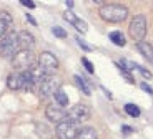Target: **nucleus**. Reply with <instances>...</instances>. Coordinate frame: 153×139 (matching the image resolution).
I'll return each mask as SVG.
<instances>
[{
  "label": "nucleus",
  "instance_id": "aec40b11",
  "mask_svg": "<svg viewBox=\"0 0 153 139\" xmlns=\"http://www.w3.org/2000/svg\"><path fill=\"white\" fill-rule=\"evenodd\" d=\"M76 43H78V45L82 46V50H85V51H92L93 50V46L90 45V43H87L85 40H82L80 37H76Z\"/></svg>",
  "mask_w": 153,
  "mask_h": 139
},
{
  "label": "nucleus",
  "instance_id": "6ab92c4d",
  "mask_svg": "<svg viewBox=\"0 0 153 139\" xmlns=\"http://www.w3.org/2000/svg\"><path fill=\"white\" fill-rule=\"evenodd\" d=\"M125 111H126V114L131 116V118H138L142 114V111H140V108H138L137 104H125Z\"/></svg>",
  "mask_w": 153,
  "mask_h": 139
},
{
  "label": "nucleus",
  "instance_id": "9d476101",
  "mask_svg": "<svg viewBox=\"0 0 153 139\" xmlns=\"http://www.w3.org/2000/svg\"><path fill=\"white\" fill-rule=\"evenodd\" d=\"M19 46L20 51H32L35 46V38L30 32H20L19 33Z\"/></svg>",
  "mask_w": 153,
  "mask_h": 139
},
{
  "label": "nucleus",
  "instance_id": "39448f33",
  "mask_svg": "<svg viewBox=\"0 0 153 139\" xmlns=\"http://www.w3.org/2000/svg\"><path fill=\"white\" fill-rule=\"evenodd\" d=\"M128 32H130V37L133 38L137 43L138 41H143V38H145V35H146V17L145 15L133 17Z\"/></svg>",
  "mask_w": 153,
  "mask_h": 139
},
{
  "label": "nucleus",
  "instance_id": "a211bd4d",
  "mask_svg": "<svg viewBox=\"0 0 153 139\" xmlns=\"http://www.w3.org/2000/svg\"><path fill=\"white\" fill-rule=\"evenodd\" d=\"M75 83L78 85V88H80L82 91H83L87 96H90L92 94V90H90V86H88L87 83H85V79L82 78V76H78V75H75Z\"/></svg>",
  "mask_w": 153,
  "mask_h": 139
},
{
  "label": "nucleus",
  "instance_id": "dca6fc26",
  "mask_svg": "<svg viewBox=\"0 0 153 139\" xmlns=\"http://www.w3.org/2000/svg\"><path fill=\"white\" fill-rule=\"evenodd\" d=\"M110 40H111V43H115L117 46H123L126 43L125 35H123L122 32H111V33H110Z\"/></svg>",
  "mask_w": 153,
  "mask_h": 139
},
{
  "label": "nucleus",
  "instance_id": "bb28decb",
  "mask_svg": "<svg viewBox=\"0 0 153 139\" xmlns=\"http://www.w3.org/2000/svg\"><path fill=\"white\" fill-rule=\"evenodd\" d=\"M123 132H125V134H130L131 128H130V126H123Z\"/></svg>",
  "mask_w": 153,
  "mask_h": 139
},
{
  "label": "nucleus",
  "instance_id": "20e7f679",
  "mask_svg": "<svg viewBox=\"0 0 153 139\" xmlns=\"http://www.w3.org/2000/svg\"><path fill=\"white\" fill-rule=\"evenodd\" d=\"M12 63L15 70L20 71H30L35 68V55L32 51H19L15 57L12 58Z\"/></svg>",
  "mask_w": 153,
  "mask_h": 139
},
{
  "label": "nucleus",
  "instance_id": "4be33fe9",
  "mask_svg": "<svg viewBox=\"0 0 153 139\" xmlns=\"http://www.w3.org/2000/svg\"><path fill=\"white\" fill-rule=\"evenodd\" d=\"M82 63H83L85 68H87V71H88V73H93V71H95V68H93V65L88 61V58H82Z\"/></svg>",
  "mask_w": 153,
  "mask_h": 139
},
{
  "label": "nucleus",
  "instance_id": "f8f14e48",
  "mask_svg": "<svg viewBox=\"0 0 153 139\" xmlns=\"http://www.w3.org/2000/svg\"><path fill=\"white\" fill-rule=\"evenodd\" d=\"M7 86L10 90H25V81H23L22 73H12V75H8Z\"/></svg>",
  "mask_w": 153,
  "mask_h": 139
},
{
  "label": "nucleus",
  "instance_id": "2eb2a0df",
  "mask_svg": "<svg viewBox=\"0 0 153 139\" xmlns=\"http://www.w3.org/2000/svg\"><path fill=\"white\" fill-rule=\"evenodd\" d=\"M8 23H10V15H8L7 12H0V38L5 35Z\"/></svg>",
  "mask_w": 153,
  "mask_h": 139
},
{
  "label": "nucleus",
  "instance_id": "f3484780",
  "mask_svg": "<svg viewBox=\"0 0 153 139\" xmlns=\"http://www.w3.org/2000/svg\"><path fill=\"white\" fill-rule=\"evenodd\" d=\"M55 101H57V104L58 106H67L68 104V96H67V93L63 90H58L57 91V94H55Z\"/></svg>",
  "mask_w": 153,
  "mask_h": 139
},
{
  "label": "nucleus",
  "instance_id": "1a4fd4ad",
  "mask_svg": "<svg viewBox=\"0 0 153 139\" xmlns=\"http://www.w3.org/2000/svg\"><path fill=\"white\" fill-rule=\"evenodd\" d=\"M45 114H47V118H48L50 121H53V123H62V121H65L67 118H68L67 111L58 104H48L45 109Z\"/></svg>",
  "mask_w": 153,
  "mask_h": 139
},
{
  "label": "nucleus",
  "instance_id": "cd10ccee",
  "mask_svg": "<svg viewBox=\"0 0 153 139\" xmlns=\"http://www.w3.org/2000/svg\"><path fill=\"white\" fill-rule=\"evenodd\" d=\"M65 4H67V7H73V2H72V0H68V2H65Z\"/></svg>",
  "mask_w": 153,
  "mask_h": 139
},
{
  "label": "nucleus",
  "instance_id": "0eeeda50",
  "mask_svg": "<svg viewBox=\"0 0 153 139\" xmlns=\"http://www.w3.org/2000/svg\"><path fill=\"white\" fill-rule=\"evenodd\" d=\"M57 66H58L57 58H55L50 51L40 53V57H38V68H40L43 73L52 75V73H53V70H57Z\"/></svg>",
  "mask_w": 153,
  "mask_h": 139
},
{
  "label": "nucleus",
  "instance_id": "5701e85b",
  "mask_svg": "<svg viewBox=\"0 0 153 139\" xmlns=\"http://www.w3.org/2000/svg\"><path fill=\"white\" fill-rule=\"evenodd\" d=\"M137 71H140V73H142V75L145 76L146 79H150V78H152V73H150V71H146L145 68H142V66H138V65H137Z\"/></svg>",
  "mask_w": 153,
  "mask_h": 139
},
{
  "label": "nucleus",
  "instance_id": "393cba45",
  "mask_svg": "<svg viewBox=\"0 0 153 139\" xmlns=\"http://www.w3.org/2000/svg\"><path fill=\"white\" fill-rule=\"evenodd\" d=\"M20 4H22L23 7H28V8H35V4H33V2H30V0H22Z\"/></svg>",
  "mask_w": 153,
  "mask_h": 139
},
{
  "label": "nucleus",
  "instance_id": "4468645a",
  "mask_svg": "<svg viewBox=\"0 0 153 139\" xmlns=\"http://www.w3.org/2000/svg\"><path fill=\"white\" fill-rule=\"evenodd\" d=\"M75 139H98V134H97V131L93 128L87 126V128H82L80 131H78V134H76Z\"/></svg>",
  "mask_w": 153,
  "mask_h": 139
},
{
  "label": "nucleus",
  "instance_id": "423d86ee",
  "mask_svg": "<svg viewBox=\"0 0 153 139\" xmlns=\"http://www.w3.org/2000/svg\"><path fill=\"white\" fill-rule=\"evenodd\" d=\"M58 90H60V81H58V78H57V76H53V75L47 76V78L38 85V93H40L42 98L55 96Z\"/></svg>",
  "mask_w": 153,
  "mask_h": 139
},
{
  "label": "nucleus",
  "instance_id": "9b49d317",
  "mask_svg": "<svg viewBox=\"0 0 153 139\" xmlns=\"http://www.w3.org/2000/svg\"><path fill=\"white\" fill-rule=\"evenodd\" d=\"M63 18L68 20V22L72 23V25L75 26V28H76L78 32H80V33H87V32H88V25H87V22H83L82 18H78V17H76L72 10H67L65 13H63Z\"/></svg>",
  "mask_w": 153,
  "mask_h": 139
},
{
  "label": "nucleus",
  "instance_id": "7ed1b4c3",
  "mask_svg": "<svg viewBox=\"0 0 153 139\" xmlns=\"http://www.w3.org/2000/svg\"><path fill=\"white\" fill-rule=\"evenodd\" d=\"M78 131H80V124L67 118L65 121L58 123L57 129H55V136L58 139H75Z\"/></svg>",
  "mask_w": 153,
  "mask_h": 139
},
{
  "label": "nucleus",
  "instance_id": "f03ea898",
  "mask_svg": "<svg viewBox=\"0 0 153 139\" xmlns=\"http://www.w3.org/2000/svg\"><path fill=\"white\" fill-rule=\"evenodd\" d=\"M19 51H20L19 33L10 32V33L4 35V37H2V40H0V57H4V58H13Z\"/></svg>",
  "mask_w": 153,
  "mask_h": 139
},
{
  "label": "nucleus",
  "instance_id": "ddd939ff",
  "mask_svg": "<svg viewBox=\"0 0 153 139\" xmlns=\"http://www.w3.org/2000/svg\"><path fill=\"white\" fill-rule=\"evenodd\" d=\"M137 48H138V51L142 53V57L145 58L148 63L153 65V46L150 45V43H146V41H138Z\"/></svg>",
  "mask_w": 153,
  "mask_h": 139
},
{
  "label": "nucleus",
  "instance_id": "6e6552de",
  "mask_svg": "<svg viewBox=\"0 0 153 139\" xmlns=\"http://www.w3.org/2000/svg\"><path fill=\"white\" fill-rule=\"evenodd\" d=\"M67 114H68V119L80 124L82 121H87L90 118V108L85 104H75Z\"/></svg>",
  "mask_w": 153,
  "mask_h": 139
},
{
  "label": "nucleus",
  "instance_id": "a878e982",
  "mask_svg": "<svg viewBox=\"0 0 153 139\" xmlns=\"http://www.w3.org/2000/svg\"><path fill=\"white\" fill-rule=\"evenodd\" d=\"M27 20H28V22L32 23V25H37V22H35V18H33V17H32V15H28V13H27Z\"/></svg>",
  "mask_w": 153,
  "mask_h": 139
},
{
  "label": "nucleus",
  "instance_id": "b1692460",
  "mask_svg": "<svg viewBox=\"0 0 153 139\" xmlns=\"http://www.w3.org/2000/svg\"><path fill=\"white\" fill-rule=\"evenodd\" d=\"M140 86H142V90H143V91H146V93L153 94V88L150 86V85H146V83H142V85H140Z\"/></svg>",
  "mask_w": 153,
  "mask_h": 139
},
{
  "label": "nucleus",
  "instance_id": "f257e3e1",
  "mask_svg": "<svg viewBox=\"0 0 153 139\" xmlns=\"http://www.w3.org/2000/svg\"><path fill=\"white\" fill-rule=\"evenodd\" d=\"M98 15L105 22L111 23H120L128 17V8L125 5H117V4H107L102 5L98 10Z\"/></svg>",
  "mask_w": 153,
  "mask_h": 139
},
{
  "label": "nucleus",
  "instance_id": "412c9836",
  "mask_svg": "<svg viewBox=\"0 0 153 139\" xmlns=\"http://www.w3.org/2000/svg\"><path fill=\"white\" fill-rule=\"evenodd\" d=\"M52 32H53V35H55V37H58V38H65L67 37V32L63 30L62 26H53Z\"/></svg>",
  "mask_w": 153,
  "mask_h": 139
}]
</instances>
